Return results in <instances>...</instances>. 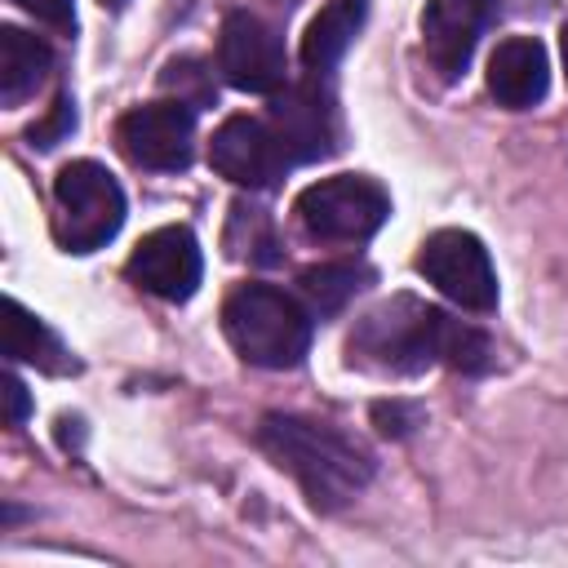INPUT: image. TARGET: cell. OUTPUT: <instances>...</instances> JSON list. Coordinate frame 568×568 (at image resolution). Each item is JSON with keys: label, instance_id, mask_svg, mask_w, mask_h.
Here are the masks:
<instances>
[{"label": "cell", "instance_id": "obj_6", "mask_svg": "<svg viewBox=\"0 0 568 568\" xmlns=\"http://www.w3.org/2000/svg\"><path fill=\"white\" fill-rule=\"evenodd\" d=\"M417 271L462 311H493L497 306V271L488 248L470 235V231H435L422 253H417Z\"/></svg>", "mask_w": 568, "mask_h": 568}, {"label": "cell", "instance_id": "obj_14", "mask_svg": "<svg viewBox=\"0 0 568 568\" xmlns=\"http://www.w3.org/2000/svg\"><path fill=\"white\" fill-rule=\"evenodd\" d=\"M364 18H368V0H328L311 18V27L302 36V62H306V71L311 75H328L342 62V53L355 44Z\"/></svg>", "mask_w": 568, "mask_h": 568}, {"label": "cell", "instance_id": "obj_5", "mask_svg": "<svg viewBox=\"0 0 568 568\" xmlns=\"http://www.w3.org/2000/svg\"><path fill=\"white\" fill-rule=\"evenodd\" d=\"M293 213L306 226V235H315V240L359 244V240H368L386 222L390 195L382 191V182H373L364 173H337V178L311 182L297 195Z\"/></svg>", "mask_w": 568, "mask_h": 568}, {"label": "cell", "instance_id": "obj_10", "mask_svg": "<svg viewBox=\"0 0 568 568\" xmlns=\"http://www.w3.org/2000/svg\"><path fill=\"white\" fill-rule=\"evenodd\" d=\"M124 271L138 288H146L164 302H186L204 275L200 240L191 235V226H160V231L142 235V244L129 253Z\"/></svg>", "mask_w": 568, "mask_h": 568}, {"label": "cell", "instance_id": "obj_16", "mask_svg": "<svg viewBox=\"0 0 568 568\" xmlns=\"http://www.w3.org/2000/svg\"><path fill=\"white\" fill-rule=\"evenodd\" d=\"M4 355L18 364H36L44 373H67L75 368V359L67 355V346L58 342V333L36 320L18 297H4Z\"/></svg>", "mask_w": 568, "mask_h": 568}, {"label": "cell", "instance_id": "obj_12", "mask_svg": "<svg viewBox=\"0 0 568 568\" xmlns=\"http://www.w3.org/2000/svg\"><path fill=\"white\" fill-rule=\"evenodd\" d=\"M271 129L284 142L293 164L320 160L337 146V111L333 98L320 84H284V93L271 102Z\"/></svg>", "mask_w": 568, "mask_h": 568}, {"label": "cell", "instance_id": "obj_4", "mask_svg": "<svg viewBox=\"0 0 568 568\" xmlns=\"http://www.w3.org/2000/svg\"><path fill=\"white\" fill-rule=\"evenodd\" d=\"M53 235L67 253H93L124 222V191L98 160H71L53 178Z\"/></svg>", "mask_w": 568, "mask_h": 568}, {"label": "cell", "instance_id": "obj_3", "mask_svg": "<svg viewBox=\"0 0 568 568\" xmlns=\"http://www.w3.org/2000/svg\"><path fill=\"white\" fill-rule=\"evenodd\" d=\"M222 328L257 368H293L311 351V311L275 284H235L222 302Z\"/></svg>", "mask_w": 568, "mask_h": 568}, {"label": "cell", "instance_id": "obj_2", "mask_svg": "<svg viewBox=\"0 0 568 568\" xmlns=\"http://www.w3.org/2000/svg\"><path fill=\"white\" fill-rule=\"evenodd\" d=\"M257 444L266 448V457L280 470H288L302 484V493L315 510L346 506L373 479L368 448L328 422H311L297 413H266L257 426Z\"/></svg>", "mask_w": 568, "mask_h": 568}, {"label": "cell", "instance_id": "obj_24", "mask_svg": "<svg viewBox=\"0 0 568 568\" xmlns=\"http://www.w3.org/2000/svg\"><path fill=\"white\" fill-rule=\"evenodd\" d=\"M102 4H124V0H102Z\"/></svg>", "mask_w": 568, "mask_h": 568}, {"label": "cell", "instance_id": "obj_19", "mask_svg": "<svg viewBox=\"0 0 568 568\" xmlns=\"http://www.w3.org/2000/svg\"><path fill=\"white\" fill-rule=\"evenodd\" d=\"M75 129V102H71V93H58V102H53V111L40 120V124H31V146H58L67 133Z\"/></svg>", "mask_w": 568, "mask_h": 568}, {"label": "cell", "instance_id": "obj_7", "mask_svg": "<svg viewBox=\"0 0 568 568\" xmlns=\"http://www.w3.org/2000/svg\"><path fill=\"white\" fill-rule=\"evenodd\" d=\"M115 142L138 169L178 173V169L191 164V151H195V111L178 98L142 102V106L120 115Z\"/></svg>", "mask_w": 568, "mask_h": 568}, {"label": "cell", "instance_id": "obj_11", "mask_svg": "<svg viewBox=\"0 0 568 568\" xmlns=\"http://www.w3.org/2000/svg\"><path fill=\"white\" fill-rule=\"evenodd\" d=\"M497 18V0H426L422 9V44L430 67L444 80H457L470 58L479 36L493 27Z\"/></svg>", "mask_w": 568, "mask_h": 568}, {"label": "cell", "instance_id": "obj_23", "mask_svg": "<svg viewBox=\"0 0 568 568\" xmlns=\"http://www.w3.org/2000/svg\"><path fill=\"white\" fill-rule=\"evenodd\" d=\"M559 49H564V71H568V22H564V31H559Z\"/></svg>", "mask_w": 568, "mask_h": 568}, {"label": "cell", "instance_id": "obj_1", "mask_svg": "<svg viewBox=\"0 0 568 568\" xmlns=\"http://www.w3.org/2000/svg\"><path fill=\"white\" fill-rule=\"evenodd\" d=\"M346 351H351V364H364L377 373H422L430 364L484 373L493 364V342L475 324L453 320L448 311L426 306L408 293L368 311L355 324Z\"/></svg>", "mask_w": 568, "mask_h": 568}, {"label": "cell", "instance_id": "obj_22", "mask_svg": "<svg viewBox=\"0 0 568 568\" xmlns=\"http://www.w3.org/2000/svg\"><path fill=\"white\" fill-rule=\"evenodd\" d=\"M4 404H9L4 422H9V426H22L27 413H31V395H27V386H22L13 373H4Z\"/></svg>", "mask_w": 568, "mask_h": 568}, {"label": "cell", "instance_id": "obj_9", "mask_svg": "<svg viewBox=\"0 0 568 568\" xmlns=\"http://www.w3.org/2000/svg\"><path fill=\"white\" fill-rule=\"evenodd\" d=\"M209 164L231 178L235 186H271L275 178H284V169L293 164L284 142L275 138L271 120L257 115H226L213 129L209 142Z\"/></svg>", "mask_w": 568, "mask_h": 568}, {"label": "cell", "instance_id": "obj_8", "mask_svg": "<svg viewBox=\"0 0 568 568\" xmlns=\"http://www.w3.org/2000/svg\"><path fill=\"white\" fill-rule=\"evenodd\" d=\"M217 71L226 75V84H235L244 93H280L288 80V58H284L280 31L248 9L226 13V22L217 31Z\"/></svg>", "mask_w": 568, "mask_h": 568}, {"label": "cell", "instance_id": "obj_15", "mask_svg": "<svg viewBox=\"0 0 568 568\" xmlns=\"http://www.w3.org/2000/svg\"><path fill=\"white\" fill-rule=\"evenodd\" d=\"M49 71H53V53L40 36L22 27H0V102L4 106H22L44 84Z\"/></svg>", "mask_w": 568, "mask_h": 568}, {"label": "cell", "instance_id": "obj_18", "mask_svg": "<svg viewBox=\"0 0 568 568\" xmlns=\"http://www.w3.org/2000/svg\"><path fill=\"white\" fill-rule=\"evenodd\" d=\"M160 84H164L169 93H178V102H186L191 111L213 102V80H209V71H204V62H195V58L169 62L164 75H160Z\"/></svg>", "mask_w": 568, "mask_h": 568}, {"label": "cell", "instance_id": "obj_13", "mask_svg": "<svg viewBox=\"0 0 568 568\" xmlns=\"http://www.w3.org/2000/svg\"><path fill=\"white\" fill-rule=\"evenodd\" d=\"M488 89L506 111H528L550 89V62L546 49L532 36H510L488 58Z\"/></svg>", "mask_w": 568, "mask_h": 568}, {"label": "cell", "instance_id": "obj_20", "mask_svg": "<svg viewBox=\"0 0 568 568\" xmlns=\"http://www.w3.org/2000/svg\"><path fill=\"white\" fill-rule=\"evenodd\" d=\"M18 4L53 31H75V0H18Z\"/></svg>", "mask_w": 568, "mask_h": 568}, {"label": "cell", "instance_id": "obj_21", "mask_svg": "<svg viewBox=\"0 0 568 568\" xmlns=\"http://www.w3.org/2000/svg\"><path fill=\"white\" fill-rule=\"evenodd\" d=\"M373 422H377L386 435H408V430L422 422V413H417L413 404L390 399V404H373Z\"/></svg>", "mask_w": 568, "mask_h": 568}, {"label": "cell", "instance_id": "obj_17", "mask_svg": "<svg viewBox=\"0 0 568 568\" xmlns=\"http://www.w3.org/2000/svg\"><path fill=\"white\" fill-rule=\"evenodd\" d=\"M373 280V271L364 266V262H351V257H342V262H320V266H306L302 275H297V288H302V297L311 302V311L315 315H337L364 284Z\"/></svg>", "mask_w": 568, "mask_h": 568}]
</instances>
